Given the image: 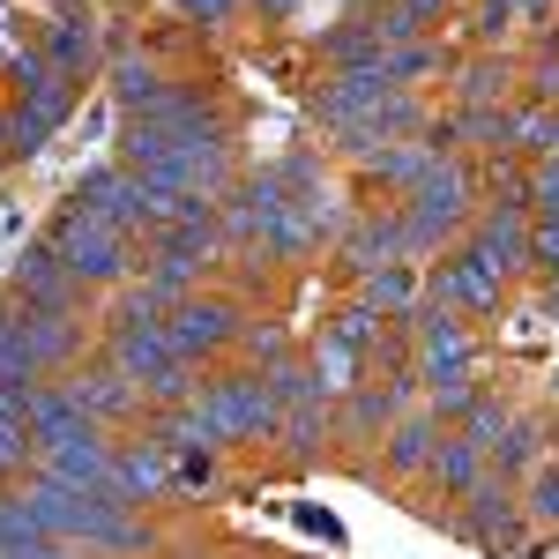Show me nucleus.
<instances>
[{"instance_id": "obj_1", "label": "nucleus", "mask_w": 559, "mask_h": 559, "mask_svg": "<svg viewBox=\"0 0 559 559\" xmlns=\"http://www.w3.org/2000/svg\"><path fill=\"white\" fill-rule=\"evenodd\" d=\"M395 210H403V231H411V261L432 269L440 254L463 247L471 216L485 210V194H477V165H471V157H448V165H440L418 194H403Z\"/></svg>"}, {"instance_id": "obj_2", "label": "nucleus", "mask_w": 559, "mask_h": 559, "mask_svg": "<svg viewBox=\"0 0 559 559\" xmlns=\"http://www.w3.org/2000/svg\"><path fill=\"white\" fill-rule=\"evenodd\" d=\"M45 247L68 261L75 276H83L97 299H112V292H128V284H142V239H128V231H112L105 216L75 210V202H60V210L45 216Z\"/></svg>"}, {"instance_id": "obj_3", "label": "nucleus", "mask_w": 559, "mask_h": 559, "mask_svg": "<svg viewBox=\"0 0 559 559\" xmlns=\"http://www.w3.org/2000/svg\"><path fill=\"white\" fill-rule=\"evenodd\" d=\"M194 411L210 418L216 448H231V455H261V448H276V426H284V403L269 395V381H261L254 366H216V373H202Z\"/></svg>"}, {"instance_id": "obj_4", "label": "nucleus", "mask_w": 559, "mask_h": 559, "mask_svg": "<svg viewBox=\"0 0 559 559\" xmlns=\"http://www.w3.org/2000/svg\"><path fill=\"white\" fill-rule=\"evenodd\" d=\"M68 202H75V210H90V216H105L112 231H128V239H142V247H150V239L165 231V216H173V210H165V194H157L142 173H128L120 157H105V165L75 173Z\"/></svg>"}, {"instance_id": "obj_5", "label": "nucleus", "mask_w": 559, "mask_h": 559, "mask_svg": "<svg viewBox=\"0 0 559 559\" xmlns=\"http://www.w3.org/2000/svg\"><path fill=\"white\" fill-rule=\"evenodd\" d=\"M247 321H254V306L231 299L224 284H210V292H194V299H179L173 313H165L179 358H187V366H202V373H216V366H231V358H239Z\"/></svg>"}, {"instance_id": "obj_6", "label": "nucleus", "mask_w": 559, "mask_h": 559, "mask_svg": "<svg viewBox=\"0 0 559 559\" xmlns=\"http://www.w3.org/2000/svg\"><path fill=\"white\" fill-rule=\"evenodd\" d=\"M403 336H411V358H418V388L477 381V373H485V344H477V321L448 313L440 299L418 306V313L403 321Z\"/></svg>"}, {"instance_id": "obj_7", "label": "nucleus", "mask_w": 559, "mask_h": 559, "mask_svg": "<svg viewBox=\"0 0 559 559\" xmlns=\"http://www.w3.org/2000/svg\"><path fill=\"white\" fill-rule=\"evenodd\" d=\"M448 522H455V537H471L477 552H530L537 545V530H530V515H522V485L500 471H485L448 508Z\"/></svg>"}, {"instance_id": "obj_8", "label": "nucleus", "mask_w": 559, "mask_h": 559, "mask_svg": "<svg viewBox=\"0 0 559 559\" xmlns=\"http://www.w3.org/2000/svg\"><path fill=\"white\" fill-rule=\"evenodd\" d=\"M0 83H8L0 105H8V112H23V120H38L45 134H60L68 120H75V105H83V83H68L38 45H23V52L8 60V75H0Z\"/></svg>"}, {"instance_id": "obj_9", "label": "nucleus", "mask_w": 559, "mask_h": 559, "mask_svg": "<svg viewBox=\"0 0 559 559\" xmlns=\"http://www.w3.org/2000/svg\"><path fill=\"white\" fill-rule=\"evenodd\" d=\"M336 276L358 284V276H373V269H395V261H411V231H403V210L395 202H358V216L344 224V239H336ZM418 269V261H411Z\"/></svg>"}, {"instance_id": "obj_10", "label": "nucleus", "mask_w": 559, "mask_h": 559, "mask_svg": "<svg viewBox=\"0 0 559 559\" xmlns=\"http://www.w3.org/2000/svg\"><path fill=\"white\" fill-rule=\"evenodd\" d=\"M60 388L75 395V411H83L90 426H105V432H134L142 418H150V403H142V388L105 358V350H90L83 366H68L60 373Z\"/></svg>"}, {"instance_id": "obj_11", "label": "nucleus", "mask_w": 559, "mask_h": 559, "mask_svg": "<svg viewBox=\"0 0 559 559\" xmlns=\"http://www.w3.org/2000/svg\"><path fill=\"white\" fill-rule=\"evenodd\" d=\"M0 313L15 321V336H23V350L38 358L45 381H60L68 366H83L90 350H97V321H75V313H38V306H23L15 292L0 299Z\"/></svg>"}, {"instance_id": "obj_12", "label": "nucleus", "mask_w": 559, "mask_h": 559, "mask_svg": "<svg viewBox=\"0 0 559 559\" xmlns=\"http://www.w3.org/2000/svg\"><path fill=\"white\" fill-rule=\"evenodd\" d=\"M418 395H403V388H388V381H358L336 395V455H358V477H373V448L388 440V426L411 411Z\"/></svg>"}, {"instance_id": "obj_13", "label": "nucleus", "mask_w": 559, "mask_h": 559, "mask_svg": "<svg viewBox=\"0 0 559 559\" xmlns=\"http://www.w3.org/2000/svg\"><path fill=\"white\" fill-rule=\"evenodd\" d=\"M8 292H15L23 306H38V313H75V321H97V306H105L45 239H31V247L15 254V284H8Z\"/></svg>"}, {"instance_id": "obj_14", "label": "nucleus", "mask_w": 559, "mask_h": 559, "mask_svg": "<svg viewBox=\"0 0 559 559\" xmlns=\"http://www.w3.org/2000/svg\"><path fill=\"white\" fill-rule=\"evenodd\" d=\"M440 440H448V426L432 418L426 403H411V411L388 426V440L373 448V477H381V485H395V492H426Z\"/></svg>"}, {"instance_id": "obj_15", "label": "nucleus", "mask_w": 559, "mask_h": 559, "mask_svg": "<svg viewBox=\"0 0 559 559\" xmlns=\"http://www.w3.org/2000/svg\"><path fill=\"white\" fill-rule=\"evenodd\" d=\"M530 239H537V216L530 210H477L471 231H463V254L515 292V284H530Z\"/></svg>"}, {"instance_id": "obj_16", "label": "nucleus", "mask_w": 559, "mask_h": 559, "mask_svg": "<svg viewBox=\"0 0 559 559\" xmlns=\"http://www.w3.org/2000/svg\"><path fill=\"white\" fill-rule=\"evenodd\" d=\"M388 97H395L388 75H313V90H306V120L321 128V142H344L350 128H366V120L381 112Z\"/></svg>"}, {"instance_id": "obj_17", "label": "nucleus", "mask_w": 559, "mask_h": 559, "mask_svg": "<svg viewBox=\"0 0 559 559\" xmlns=\"http://www.w3.org/2000/svg\"><path fill=\"white\" fill-rule=\"evenodd\" d=\"M426 299H440L448 313H463V321H492V313H508V299H515V292H508L492 269H477V261L455 247V254H440L426 269Z\"/></svg>"}, {"instance_id": "obj_18", "label": "nucleus", "mask_w": 559, "mask_h": 559, "mask_svg": "<svg viewBox=\"0 0 559 559\" xmlns=\"http://www.w3.org/2000/svg\"><path fill=\"white\" fill-rule=\"evenodd\" d=\"M112 500H128V508H165V500H179V485H173V455L150 440V432L134 426L120 432V448H112Z\"/></svg>"}, {"instance_id": "obj_19", "label": "nucleus", "mask_w": 559, "mask_h": 559, "mask_svg": "<svg viewBox=\"0 0 559 559\" xmlns=\"http://www.w3.org/2000/svg\"><path fill=\"white\" fill-rule=\"evenodd\" d=\"M448 157H455V150H448V142L426 128V134H411V142H388V150H373V157L358 165V179H366L381 202H403V194H418V187H426V179L440 173Z\"/></svg>"}, {"instance_id": "obj_20", "label": "nucleus", "mask_w": 559, "mask_h": 559, "mask_svg": "<svg viewBox=\"0 0 559 559\" xmlns=\"http://www.w3.org/2000/svg\"><path fill=\"white\" fill-rule=\"evenodd\" d=\"M448 105H477V112L522 105V52H455Z\"/></svg>"}, {"instance_id": "obj_21", "label": "nucleus", "mask_w": 559, "mask_h": 559, "mask_svg": "<svg viewBox=\"0 0 559 559\" xmlns=\"http://www.w3.org/2000/svg\"><path fill=\"white\" fill-rule=\"evenodd\" d=\"M313 68L321 75H388V45L373 31V15L366 8H344L321 38H313Z\"/></svg>"}, {"instance_id": "obj_22", "label": "nucleus", "mask_w": 559, "mask_h": 559, "mask_svg": "<svg viewBox=\"0 0 559 559\" xmlns=\"http://www.w3.org/2000/svg\"><path fill=\"white\" fill-rule=\"evenodd\" d=\"M38 52L68 75V83H90V75H105V23L90 15V8H60L52 23H45V38H38Z\"/></svg>"}, {"instance_id": "obj_23", "label": "nucleus", "mask_w": 559, "mask_h": 559, "mask_svg": "<svg viewBox=\"0 0 559 559\" xmlns=\"http://www.w3.org/2000/svg\"><path fill=\"white\" fill-rule=\"evenodd\" d=\"M112 448H120V432L90 426V432H75V440H60V448H45L38 477L75 485V492H112Z\"/></svg>"}, {"instance_id": "obj_24", "label": "nucleus", "mask_w": 559, "mask_h": 559, "mask_svg": "<svg viewBox=\"0 0 559 559\" xmlns=\"http://www.w3.org/2000/svg\"><path fill=\"white\" fill-rule=\"evenodd\" d=\"M552 440H559V411H552V403H515V418H508L500 448H492V471L522 485L530 471L552 463Z\"/></svg>"}, {"instance_id": "obj_25", "label": "nucleus", "mask_w": 559, "mask_h": 559, "mask_svg": "<svg viewBox=\"0 0 559 559\" xmlns=\"http://www.w3.org/2000/svg\"><path fill=\"white\" fill-rule=\"evenodd\" d=\"M173 83H179V75L165 68L157 45H112V60H105V90H112L120 112H150Z\"/></svg>"}, {"instance_id": "obj_26", "label": "nucleus", "mask_w": 559, "mask_h": 559, "mask_svg": "<svg viewBox=\"0 0 559 559\" xmlns=\"http://www.w3.org/2000/svg\"><path fill=\"white\" fill-rule=\"evenodd\" d=\"M350 299L373 306L381 321H411V313L426 306V269H411V261H395V269H373V276H358V284H350Z\"/></svg>"}, {"instance_id": "obj_27", "label": "nucleus", "mask_w": 559, "mask_h": 559, "mask_svg": "<svg viewBox=\"0 0 559 559\" xmlns=\"http://www.w3.org/2000/svg\"><path fill=\"white\" fill-rule=\"evenodd\" d=\"M276 455H284L292 471L329 463V455H336V403H329V411H284V426H276Z\"/></svg>"}, {"instance_id": "obj_28", "label": "nucleus", "mask_w": 559, "mask_h": 559, "mask_svg": "<svg viewBox=\"0 0 559 559\" xmlns=\"http://www.w3.org/2000/svg\"><path fill=\"white\" fill-rule=\"evenodd\" d=\"M38 471V440H31V395H8L0 388V492L23 485Z\"/></svg>"}, {"instance_id": "obj_29", "label": "nucleus", "mask_w": 559, "mask_h": 559, "mask_svg": "<svg viewBox=\"0 0 559 559\" xmlns=\"http://www.w3.org/2000/svg\"><path fill=\"white\" fill-rule=\"evenodd\" d=\"M455 75V45L448 38H411V45H388V83L395 90H432Z\"/></svg>"}, {"instance_id": "obj_30", "label": "nucleus", "mask_w": 559, "mask_h": 559, "mask_svg": "<svg viewBox=\"0 0 559 559\" xmlns=\"http://www.w3.org/2000/svg\"><path fill=\"white\" fill-rule=\"evenodd\" d=\"M485 471H492V455H485V448H471L463 432H448V440H440V455H432V477H426V492H432V500H448V508H455V500H463V492H471V485H477Z\"/></svg>"}, {"instance_id": "obj_31", "label": "nucleus", "mask_w": 559, "mask_h": 559, "mask_svg": "<svg viewBox=\"0 0 559 559\" xmlns=\"http://www.w3.org/2000/svg\"><path fill=\"white\" fill-rule=\"evenodd\" d=\"M75 432H90V418L75 411V395H68L60 381H45L38 395H31V440H38V455L60 448V440H75Z\"/></svg>"}, {"instance_id": "obj_32", "label": "nucleus", "mask_w": 559, "mask_h": 559, "mask_svg": "<svg viewBox=\"0 0 559 559\" xmlns=\"http://www.w3.org/2000/svg\"><path fill=\"white\" fill-rule=\"evenodd\" d=\"M299 350H306V336H292L276 313H254V321H247V336H239V358H231V366L276 373V366H284V358H299Z\"/></svg>"}, {"instance_id": "obj_33", "label": "nucleus", "mask_w": 559, "mask_h": 559, "mask_svg": "<svg viewBox=\"0 0 559 559\" xmlns=\"http://www.w3.org/2000/svg\"><path fill=\"white\" fill-rule=\"evenodd\" d=\"M463 23H471V52H515V31H522L515 0H471Z\"/></svg>"}, {"instance_id": "obj_34", "label": "nucleus", "mask_w": 559, "mask_h": 559, "mask_svg": "<svg viewBox=\"0 0 559 559\" xmlns=\"http://www.w3.org/2000/svg\"><path fill=\"white\" fill-rule=\"evenodd\" d=\"M173 485L179 492H224L231 485V448H187V455H173Z\"/></svg>"}, {"instance_id": "obj_35", "label": "nucleus", "mask_w": 559, "mask_h": 559, "mask_svg": "<svg viewBox=\"0 0 559 559\" xmlns=\"http://www.w3.org/2000/svg\"><path fill=\"white\" fill-rule=\"evenodd\" d=\"M522 515H530V530H537V545L559 537V455L545 463V471L522 477Z\"/></svg>"}, {"instance_id": "obj_36", "label": "nucleus", "mask_w": 559, "mask_h": 559, "mask_svg": "<svg viewBox=\"0 0 559 559\" xmlns=\"http://www.w3.org/2000/svg\"><path fill=\"white\" fill-rule=\"evenodd\" d=\"M179 23H194V31H231V23H247V0H173Z\"/></svg>"}, {"instance_id": "obj_37", "label": "nucleus", "mask_w": 559, "mask_h": 559, "mask_svg": "<svg viewBox=\"0 0 559 559\" xmlns=\"http://www.w3.org/2000/svg\"><path fill=\"white\" fill-rule=\"evenodd\" d=\"M530 276H537V284H559V224H537V239H530Z\"/></svg>"}, {"instance_id": "obj_38", "label": "nucleus", "mask_w": 559, "mask_h": 559, "mask_svg": "<svg viewBox=\"0 0 559 559\" xmlns=\"http://www.w3.org/2000/svg\"><path fill=\"white\" fill-rule=\"evenodd\" d=\"M313 0H247V23H261V31H284V23H299Z\"/></svg>"}, {"instance_id": "obj_39", "label": "nucleus", "mask_w": 559, "mask_h": 559, "mask_svg": "<svg viewBox=\"0 0 559 559\" xmlns=\"http://www.w3.org/2000/svg\"><path fill=\"white\" fill-rule=\"evenodd\" d=\"M0 559H90V552H75L68 537H38V545H23V552H0Z\"/></svg>"}, {"instance_id": "obj_40", "label": "nucleus", "mask_w": 559, "mask_h": 559, "mask_svg": "<svg viewBox=\"0 0 559 559\" xmlns=\"http://www.w3.org/2000/svg\"><path fill=\"white\" fill-rule=\"evenodd\" d=\"M515 15L530 31H545V23H559V0H515Z\"/></svg>"}, {"instance_id": "obj_41", "label": "nucleus", "mask_w": 559, "mask_h": 559, "mask_svg": "<svg viewBox=\"0 0 559 559\" xmlns=\"http://www.w3.org/2000/svg\"><path fill=\"white\" fill-rule=\"evenodd\" d=\"M537 306H545V321L559 329V284H537Z\"/></svg>"}, {"instance_id": "obj_42", "label": "nucleus", "mask_w": 559, "mask_h": 559, "mask_svg": "<svg viewBox=\"0 0 559 559\" xmlns=\"http://www.w3.org/2000/svg\"><path fill=\"white\" fill-rule=\"evenodd\" d=\"M15 165V142H8V105H0V173Z\"/></svg>"}, {"instance_id": "obj_43", "label": "nucleus", "mask_w": 559, "mask_h": 559, "mask_svg": "<svg viewBox=\"0 0 559 559\" xmlns=\"http://www.w3.org/2000/svg\"><path fill=\"white\" fill-rule=\"evenodd\" d=\"M224 559H269V552H247V545H231V552H224Z\"/></svg>"}, {"instance_id": "obj_44", "label": "nucleus", "mask_w": 559, "mask_h": 559, "mask_svg": "<svg viewBox=\"0 0 559 559\" xmlns=\"http://www.w3.org/2000/svg\"><path fill=\"white\" fill-rule=\"evenodd\" d=\"M552 411H559V373H552Z\"/></svg>"}, {"instance_id": "obj_45", "label": "nucleus", "mask_w": 559, "mask_h": 559, "mask_svg": "<svg viewBox=\"0 0 559 559\" xmlns=\"http://www.w3.org/2000/svg\"><path fill=\"white\" fill-rule=\"evenodd\" d=\"M552 455H559V440H552Z\"/></svg>"}, {"instance_id": "obj_46", "label": "nucleus", "mask_w": 559, "mask_h": 559, "mask_svg": "<svg viewBox=\"0 0 559 559\" xmlns=\"http://www.w3.org/2000/svg\"><path fill=\"white\" fill-rule=\"evenodd\" d=\"M552 38H559V23H552Z\"/></svg>"}, {"instance_id": "obj_47", "label": "nucleus", "mask_w": 559, "mask_h": 559, "mask_svg": "<svg viewBox=\"0 0 559 559\" xmlns=\"http://www.w3.org/2000/svg\"><path fill=\"white\" fill-rule=\"evenodd\" d=\"M0 8H8V0H0Z\"/></svg>"}]
</instances>
